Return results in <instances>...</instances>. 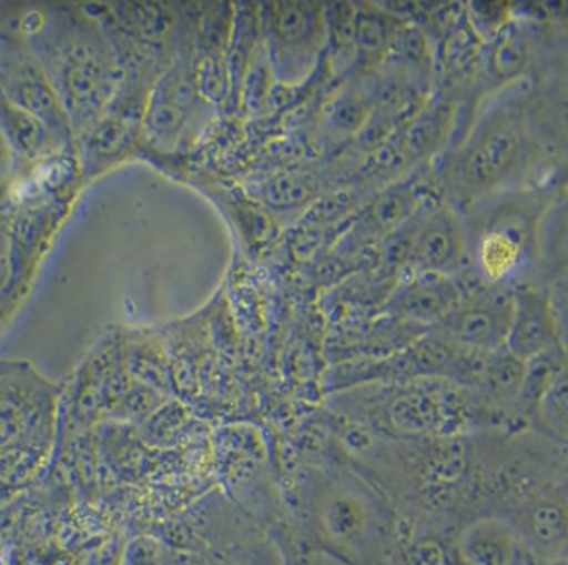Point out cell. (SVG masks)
Wrapping results in <instances>:
<instances>
[{
	"instance_id": "8992f818",
	"label": "cell",
	"mask_w": 568,
	"mask_h": 565,
	"mask_svg": "<svg viewBox=\"0 0 568 565\" xmlns=\"http://www.w3.org/2000/svg\"><path fill=\"white\" fill-rule=\"evenodd\" d=\"M407 229V259L423 275H453L467 269L463 219L443 196H429Z\"/></svg>"
},
{
	"instance_id": "9c48e42d",
	"label": "cell",
	"mask_w": 568,
	"mask_h": 565,
	"mask_svg": "<svg viewBox=\"0 0 568 565\" xmlns=\"http://www.w3.org/2000/svg\"><path fill=\"white\" fill-rule=\"evenodd\" d=\"M520 546L542 565H568V503L556 491L536 494L510 507Z\"/></svg>"
},
{
	"instance_id": "7c38bea8",
	"label": "cell",
	"mask_w": 568,
	"mask_h": 565,
	"mask_svg": "<svg viewBox=\"0 0 568 565\" xmlns=\"http://www.w3.org/2000/svg\"><path fill=\"white\" fill-rule=\"evenodd\" d=\"M457 551L464 565H516L523 546L506 516H484L464 527Z\"/></svg>"
},
{
	"instance_id": "6da1fadb",
	"label": "cell",
	"mask_w": 568,
	"mask_h": 565,
	"mask_svg": "<svg viewBox=\"0 0 568 565\" xmlns=\"http://www.w3.org/2000/svg\"><path fill=\"white\" fill-rule=\"evenodd\" d=\"M564 182L566 173L537 112L532 80L477 103L440 173L443 199L459 213L503 193Z\"/></svg>"
},
{
	"instance_id": "30bf717a",
	"label": "cell",
	"mask_w": 568,
	"mask_h": 565,
	"mask_svg": "<svg viewBox=\"0 0 568 565\" xmlns=\"http://www.w3.org/2000/svg\"><path fill=\"white\" fill-rule=\"evenodd\" d=\"M506 350L524 361L562 351L550 303L549 282L523 283L514 287V317Z\"/></svg>"
},
{
	"instance_id": "ac0fdd59",
	"label": "cell",
	"mask_w": 568,
	"mask_h": 565,
	"mask_svg": "<svg viewBox=\"0 0 568 565\" xmlns=\"http://www.w3.org/2000/svg\"><path fill=\"white\" fill-rule=\"evenodd\" d=\"M13 182V160L10 155L9 147L3 142L0 135V203L6 199L9 193L10 186Z\"/></svg>"
},
{
	"instance_id": "d6986e66",
	"label": "cell",
	"mask_w": 568,
	"mask_h": 565,
	"mask_svg": "<svg viewBox=\"0 0 568 565\" xmlns=\"http://www.w3.org/2000/svg\"><path fill=\"white\" fill-rule=\"evenodd\" d=\"M410 565H443V554L436 544H420L414 549L409 561Z\"/></svg>"
},
{
	"instance_id": "5b68a950",
	"label": "cell",
	"mask_w": 568,
	"mask_h": 565,
	"mask_svg": "<svg viewBox=\"0 0 568 565\" xmlns=\"http://www.w3.org/2000/svg\"><path fill=\"white\" fill-rule=\"evenodd\" d=\"M0 95L49 127L63 145L77 150L59 97L39 62L22 42L7 36H0Z\"/></svg>"
},
{
	"instance_id": "9a60e30c",
	"label": "cell",
	"mask_w": 568,
	"mask_h": 565,
	"mask_svg": "<svg viewBox=\"0 0 568 565\" xmlns=\"http://www.w3.org/2000/svg\"><path fill=\"white\" fill-rule=\"evenodd\" d=\"M529 427L568 451V357L544 384L530 411Z\"/></svg>"
},
{
	"instance_id": "e0dca14e",
	"label": "cell",
	"mask_w": 568,
	"mask_h": 565,
	"mask_svg": "<svg viewBox=\"0 0 568 565\" xmlns=\"http://www.w3.org/2000/svg\"><path fill=\"white\" fill-rule=\"evenodd\" d=\"M550 303L556 317L560 347L568 357V269L549 280Z\"/></svg>"
},
{
	"instance_id": "ffe728a7",
	"label": "cell",
	"mask_w": 568,
	"mask_h": 565,
	"mask_svg": "<svg viewBox=\"0 0 568 565\" xmlns=\"http://www.w3.org/2000/svg\"><path fill=\"white\" fill-rule=\"evenodd\" d=\"M3 229H6V225L0 220V283H2L3 276L7 273V245H9V240H7L9 233Z\"/></svg>"
},
{
	"instance_id": "2e32d148",
	"label": "cell",
	"mask_w": 568,
	"mask_h": 565,
	"mask_svg": "<svg viewBox=\"0 0 568 565\" xmlns=\"http://www.w3.org/2000/svg\"><path fill=\"white\" fill-rule=\"evenodd\" d=\"M542 260L549 280L568 269V180L557 190L544 222Z\"/></svg>"
},
{
	"instance_id": "ba28073f",
	"label": "cell",
	"mask_w": 568,
	"mask_h": 565,
	"mask_svg": "<svg viewBox=\"0 0 568 565\" xmlns=\"http://www.w3.org/2000/svg\"><path fill=\"white\" fill-rule=\"evenodd\" d=\"M514 317V287L477 284L439 326L443 334L474 353L504 350Z\"/></svg>"
},
{
	"instance_id": "277c9868",
	"label": "cell",
	"mask_w": 568,
	"mask_h": 565,
	"mask_svg": "<svg viewBox=\"0 0 568 565\" xmlns=\"http://www.w3.org/2000/svg\"><path fill=\"white\" fill-rule=\"evenodd\" d=\"M136 102L139 93L123 82L102 119L77 142L82 183L93 182L135 153L145 117Z\"/></svg>"
},
{
	"instance_id": "3957f363",
	"label": "cell",
	"mask_w": 568,
	"mask_h": 565,
	"mask_svg": "<svg viewBox=\"0 0 568 565\" xmlns=\"http://www.w3.org/2000/svg\"><path fill=\"white\" fill-rule=\"evenodd\" d=\"M560 185L517 190L460 213L467 269L487 286L549 282L542 260L544 222Z\"/></svg>"
},
{
	"instance_id": "4fadbf2b",
	"label": "cell",
	"mask_w": 568,
	"mask_h": 565,
	"mask_svg": "<svg viewBox=\"0 0 568 565\" xmlns=\"http://www.w3.org/2000/svg\"><path fill=\"white\" fill-rule=\"evenodd\" d=\"M317 519L326 539L347 551L359 549L373 527L369 506L347 490L329 491L321 501Z\"/></svg>"
},
{
	"instance_id": "5bb4252c",
	"label": "cell",
	"mask_w": 568,
	"mask_h": 565,
	"mask_svg": "<svg viewBox=\"0 0 568 565\" xmlns=\"http://www.w3.org/2000/svg\"><path fill=\"white\" fill-rule=\"evenodd\" d=\"M459 117L457 90L434 97L407 133V155L413 160H426L436 155L453 139Z\"/></svg>"
},
{
	"instance_id": "7a4b0ae2",
	"label": "cell",
	"mask_w": 568,
	"mask_h": 565,
	"mask_svg": "<svg viewBox=\"0 0 568 565\" xmlns=\"http://www.w3.org/2000/svg\"><path fill=\"white\" fill-rule=\"evenodd\" d=\"M22 43L49 79L79 142L122 85L123 60L112 36L83 7L52 6Z\"/></svg>"
},
{
	"instance_id": "52a82bcc",
	"label": "cell",
	"mask_w": 568,
	"mask_h": 565,
	"mask_svg": "<svg viewBox=\"0 0 568 565\" xmlns=\"http://www.w3.org/2000/svg\"><path fill=\"white\" fill-rule=\"evenodd\" d=\"M324 13L316 3H275L266 10L270 69L286 82L306 75L324 40Z\"/></svg>"
},
{
	"instance_id": "8fae6325",
	"label": "cell",
	"mask_w": 568,
	"mask_h": 565,
	"mask_svg": "<svg viewBox=\"0 0 568 565\" xmlns=\"http://www.w3.org/2000/svg\"><path fill=\"white\" fill-rule=\"evenodd\" d=\"M0 135L13 160V175L62 153H77L63 145L39 119L0 95Z\"/></svg>"
}]
</instances>
